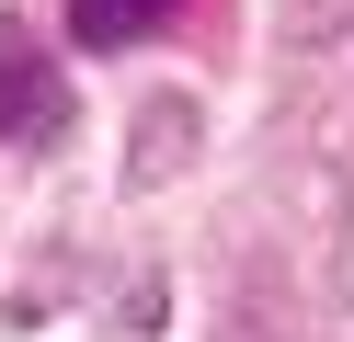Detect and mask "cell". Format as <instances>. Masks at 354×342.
<instances>
[{"label":"cell","mask_w":354,"mask_h":342,"mask_svg":"<svg viewBox=\"0 0 354 342\" xmlns=\"http://www.w3.org/2000/svg\"><path fill=\"white\" fill-rule=\"evenodd\" d=\"M69 126V80L24 46H0V137H57Z\"/></svg>","instance_id":"6da1fadb"},{"label":"cell","mask_w":354,"mask_h":342,"mask_svg":"<svg viewBox=\"0 0 354 342\" xmlns=\"http://www.w3.org/2000/svg\"><path fill=\"white\" fill-rule=\"evenodd\" d=\"M171 12H183V0H69V35L115 57V46H149V35H160Z\"/></svg>","instance_id":"7a4b0ae2"}]
</instances>
